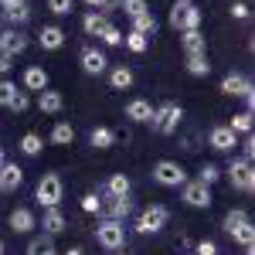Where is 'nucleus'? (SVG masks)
Wrapping results in <instances>:
<instances>
[{
    "mask_svg": "<svg viewBox=\"0 0 255 255\" xmlns=\"http://www.w3.org/2000/svg\"><path fill=\"white\" fill-rule=\"evenodd\" d=\"M170 27L174 31H201V10L194 0H177L170 7Z\"/></svg>",
    "mask_w": 255,
    "mask_h": 255,
    "instance_id": "obj_1",
    "label": "nucleus"
},
{
    "mask_svg": "<svg viewBox=\"0 0 255 255\" xmlns=\"http://www.w3.org/2000/svg\"><path fill=\"white\" fill-rule=\"evenodd\" d=\"M180 119H184V109L177 106V102H163L153 109V129H157L160 136H174L177 129H180Z\"/></svg>",
    "mask_w": 255,
    "mask_h": 255,
    "instance_id": "obj_2",
    "label": "nucleus"
},
{
    "mask_svg": "<svg viewBox=\"0 0 255 255\" xmlns=\"http://www.w3.org/2000/svg\"><path fill=\"white\" fill-rule=\"evenodd\" d=\"M96 242L102 249H109V252H119L123 242H126V225L123 221H113V218H102L99 228H96Z\"/></svg>",
    "mask_w": 255,
    "mask_h": 255,
    "instance_id": "obj_3",
    "label": "nucleus"
},
{
    "mask_svg": "<svg viewBox=\"0 0 255 255\" xmlns=\"http://www.w3.org/2000/svg\"><path fill=\"white\" fill-rule=\"evenodd\" d=\"M167 218H170V211H167L163 204H150V208H143V211H139L136 232H139V235H157V232H163Z\"/></svg>",
    "mask_w": 255,
    "mask_h": 255,
    "instance_id": "obj_4",
    "label": "nucleus"
},
{
    "mask_svg": "<svg viewBox=\"0 0 255 255\" xmlns=\"http://www.w3.org/2000/svg\"><path fill=\"white\" fill-rule=\"evenodd\" d=\"M153 180L160 187H184L187 184V170L177 160H160V163H153Z\"/></svg>",
    "mask_w": 255,
    "mask_h": 255,
    "instance_id": "obj_5",
    "label": "nucleus"
},
{
    "mask_svg": "<svg viewBox=\"0 0 255 255\" xmlns=\"http://www.w3.org/2000/svg\"><path fill=\"white\" fill-rule=\"evenodd\" d=\"M61 194H65V187H61V177L58 174H44L38 180L34 197H38L41 208H58V204H61Z\"/></svg>",
    "mask_w": 255,
    "mask_h": 255,
    "instance_id": "obj_6",
    "label": "nucleus"
},
{
    "mask_svg": "<svg viewBox=\"0 0 255 255\" xmlns=\"http://www.w3.org/2000/svg\"><path fill=\"white\" fill-rule=\"evenodd\" d=\"M228 180H232V187H235V191L252 194V191H255L252 163H245V160H232V163H228Z\"/></svg>",
    "mask_w": 255,
    "mask_h": 255,
    "instance_id": "obj_7",
    "label": "nucleus"
},
{
    "mask_svg": "<svg viewBox=\"0 0 255 255\" xmlns=\"http://www.w3.org/2000/svg\"><path fill=\"white\" fill-rule=\"evenodd\" d=\"M27 51V34L24 31H14V27H7L3 34H0V55H7V58H17Z\"/></svg>",
    "mask_w": 255,
    "mask_h": 255,
    "instance_id": "obj_8",
    "label": "nucleus"
},
{
    "mask_svg": "<svg viewBox=\"0 0 255 255\" xmlns=\"http://www.w3.org/2000/svg\"><path fill=\"white\" fill-rule=\"evenodd\" d=\"M184 201L191 208H211V187L201 184V180H187L184 184Z\"/></svg>",
    "mask_w": 255,
    "mask_h": 255,
    "instance_id": "obj_9",
    "label": "nucleus"
},
{
    "mask_svg": "<svg viewBox=\"0 0 255 255\" xmlns=\"http://www.w3.org/2000/svg\"><path fill=\"white\" fill-rule=\"evenodd\" d=\"M102 215L113 218V221H126V218L133 215V201H129V194L126 197H106V201H102Z\"/></svg>",
    "mask_w": 255,
    "mask_h": 255,
    "instance_id": "obj_10",
    "label": "nucleus"
},
{
    "mask_svg": "<svg viewBox=\"0 0 255 255\" xmlns=\"http://www.w3.org/2000/svg\"><path fill=\"white\" fill-rule=\"evenodd\" d=\"M82 68L89 72V75H102L106 68H109V61H106V55L99 51V48H82Z\"/></svg>",
    "mask_w": 255,
    "mask_h": 255,
    "instance_id": "obj_11",
    "label": "nucleus"
},
{
    "mask_svg": "<svg viewBox=\"0 0 255 255\" xmlns=\"http://www.w3.org/2000/svg\"><path fill=\"white\" fill-rule=\"evenodd\" d=\"M38 109H41V113H48V116H58L61 109H65V96L55 92V89L48 85L44 92H38Z\"/></svg>",
    "mask_w": 255,
    "mask_h": 255,
    "instance_id": "obj_12",
    "label": "nucleus"
},
{
    "mask_svg": "<svg viewBox=\"0 0 255 255\" xmlns=\"http://www.w3.org/2000/svg\"><path fill=\"white\" fill-rule=\"evenodd\" d=\"M208 143H211L215 150H221V153H228V150H235V146H238V136L228 129V126H215V129L208 133Z\"/></svg>",
    "mask_w": 255,
    "mask_h": 255,
    "instance_id": "obj_13",
    "label": "nucleus"
},
{
    "mask_svg": "<svg viewBox=\"0 0 255 255\" xmlns=\"http://www.w3.org/2000/svg\"><path fill=\"white\" fill-rule=\"evenodd\" d=\"M38 44L44 48V51H58L61 44H65V31H61L58 24H48V27H41Z\"/></svg>",
    "mask_w": 255,
    "mask_h": 255,
    "instance_id": "obj_14",
    "label": "nucleus"
},
{
    "mask_svg": "<svg viewBox=\"0 0 255 255\" xmlns=\"http://www.w3.org/2000/svg\"><path fill=\"white\" fill-rule=\"evenodd\" d=\"M20 184H24V170L17 163H3L0 167V191H17Z\"/></svg>",
    "mask_w": 255,
    "mask_h": 255,
    "instance_id": "obj_15",
    "label": "nucleus"
},
{
    "mask_svg": "<svg viewBox=\"0 0 255 255\" xmlns=\"http://www.w3.org/2000/svg\"><path fill=\"white\" fill-rule=\"evenodd\" d=\"M126 119H133V123H150V119H153V106H150L146 99H129V102H126Z\"/></svg>",
    "mask_w": 255,
    "mask_h": 255,
    "instance_id": "obj_16",
    "label": "nucleus"
},
{
    "mask_svg": "<svg viewBox=\"0 0 255 255\" xmlns=\"http://www.w3.org/2000/svg\"><path fill=\"white\" fill-rule=\"evenodd\" d=\"M48 82L51 79H48V72H44L41 65H31V68L24 72V89H27V92H44Z\"/></svg>",
    "mask_w": 255,
    "mask_h": 255,
    "instance_id": "obj_17",
    "label": "nucleus"
},
{
    "mask_svg": "<svg viewBox=\"0 0 255 255\" xmlns=\"http://www.w3.org/2000/svg\"><path fill=\"white\" fill-rule=\"evenodd\" d=\"M221 92H225V96H245V92H252V82L245 79V75H235V72H232V75L221 79Z\"/></svg>",
    "mask_w": 255,
    "mask_h": 255,
    "instance_id": "obj_18",
    "label": "nucleus"
},
{
    "mask_svg": "<svg viewBox=\"0 0 255 255\" xmlns=\"http://www.w3.org/2000/svg\"><path fill=\"white\" fill-rule=\"evenodd\" d=\"M180 41H184L187 55H208V41H204L201 31H180Z\"/></svg>",
    "mask_w": 255,
    "mask_h": 255,
    "instance_id": "obj_19",
    "label": "nucleus"
},
{
    "mask_svg": "<svg viewBox=\"0 0 255 255\" xmlns=\"http://www.w3.org/2000/svg\"><path fill=\"white\" fill-rule=\"evenodd\" d=\"M51 143H55V146H72V143H75V126L65 123V119H58V123L51 126Z\"/></svg>",
    "mask_w": 255,
    "mask_h": 255,
    "instance_id": "obj_20",
    "label": "nucleus"
},
{
    "mask_svg": "<svg viewBox=\"0 0 255 255\" xmlns=\"http://www.w3.org/2000/svg\"><path fill=\"white\" fill-rule=\"evenodd\" d=\"M34 225H38V221H34V215H31L27 208H14V211H10V228H14V232L27 235Z\"/></svg>",
    "mask_w": 255,
    "mask_h": 255,
    "instance_id": "obj_21",
    "label": "nucleus"
},
{
    "mask_svg": "<svg viewBox=\"0 0 255 255\" xmlns=\"http://www.w3.org/2000/svg\"><path fill=\"white\" fill-rule=\"evenodd\" d=\"M109 85H113L116 92H126V89L133 85V68H126V65H116V68H109Z\"/></svg>",
    "mask_w": 255,
    "mask_h": 255,
    "instance_id": "obj_22",
    "label": "nucleus"
},
{
    "mask_svg": "<svg viewBox=\"0 0 255 255\" xmlns=\"http://www.w3.org/2000/svg\"><path fill=\"white\" fill-rule=\"evenodd\" d=\"M102 194H106V197H126V194H129V177H126V174H113L109 180H106Z\"/></svg>",
    "mask_w": 255,
    "mask_h": 255,
    "instance_id": "obj_23",
    "label": "nucleus"
},
{
    "mask_svg": "<svg viewBox=\"0 0 255 255\" xmlns=\"http://www.w3.org/2000/svg\"><path fill=\"white\" fill-rule=\"evenodd\" d=\"M41 228H44V235H58V232H65V215H61L58 208H44Z\"/></svg>",
    "mask_w": 255,
    "mask_h": 255,
    "instance_id": "obj_24",
    "label": "nucleus"
},
{
    "mask_svg": "<svg viewBox=\"0 0 255 255\" xmlns=\"http://www.w3.org/2000/svg\"><path fill=\"white\" fill-rule=\"evenodd\" d=\"M106 24H109V20H106V14H102V10H85V17H82L85 34H92V38H99V31H102Z\"/></svg>",
    "mask_w": 255,
    "mask_h": 255,
    "instance_id": "obj_25",
    "label": "nucleus"
},
{
    "mask_svg": "<svg viewBox=\"0 0 255 255\" xmlns=\"http://www.w3.org/2000/svg\"><path fill=\"white\" fill-rule=\"evenodd\" d=\"M157 17H153V14H150V10H146V14H139V17H133V31H136V34H143V38H153V34H157Z\"/></svg>",
    "mask_w": 255,
    "mask_h": 255,
    "instance_id": "obj_26",
    "label": "nucleus"
},
{
    "mask_svg": "<svg viewBox=\"0 0 255 255\" xmlns=\"http://www.w3.org/2000/svg\"><path fill=\"white\" fill-rule=\"evenodd\" d=\"M3 17H7V24L17 31L20 24H27V20H31V7H27V3H17V7H10V10H3Z\"/></svg>",
    "mask_w": 255,
    "mask_h": 255,
    "instance_id": "obj_27",
    "label": "nucleus"
},
{
    "mask_svg": "<svg viewBox=\"0 0 255 255\" xmlns=\"http://www.w3.org/2000/svg\"><path fill=\"white\" fill-rule=\"evenodd\" d=\"M89 139H92V146H96V150H109V146L116 143V133H113L109 126H96Z\"/></svg>",
    "mask_w": 255,
    "mask_h": 255,
    "instance_id": "obj_28",
    "label": "nucleus"
},
{
    "mask_svg": "<svg viewBox=\"0 0 255 255\" xmlns=\"http://www.w3.org/2000/svg\"><path fill=\"white\" fill-rule=\"evenodd\" d=\"M27 255H58V249L51 245V235H41L27 242Z\"/></svg>",
    "mask_w": 255,
    "mask_h": 255,
    "instance_id": "obj_29",
    "label": "nucleus"
},
{
    "mask_svg": "<svg viewBox=\"0 0 255 255\" xmlns=\"http://www.w3.org/2000/svg\"><path fill=\"white\" fill-rule=\"evenodd\" d=\"M41 150H44V139H41L38 133H24V136H20V153H24V157H38Z\"/></svg>",
    "mask_w": 255,
    "mask_h": 255,
    "instance_id": "obj_30",
    "label": "nucleus"
},
{
    "mask_svg": "<svg viewBox=\"0 0 255 255\" xmlns=\"http://www.w3.org/2000/svg\"><path fill=\"white\" fill-rule=\"evenodd\" d=\"M187 72H191V75H197V79H201V75H208V72H211L208 55H187Z\"/></svg>",
    "mask_w": 255,
    "mask_h": 255,
    "instance_id": "obj_31",
    "label": "nucleus"
},
{
    "mask_svg": "<svg viewBox=\"0 0 255 255\" xmlns=\"http://www.w3.org/2000/svg\"><path fill=\"white\" fill-rule=\"evenodd\" d=\"M242 225H252L249 211H228V215H225V232H228V235H232V232H238Z\"/></svg>",
    "mask_w": 255,
    "mask_h": 255,
    "instance_id": "obj_32",
    "label": "nucleus"
},
{
    "mask_svg": "<svg viewBox=\"0 0 255 255\" xmlns=\"http://www.w3.org/2000/svg\"><path fill=\"white\" fill-rule=\"evenodd\" d=\"M228 129H232V133H245V136H249V133H252V113H238V116H232V123H228Z\"/></svg>",
    "mask_w": 255,
    "mask_h": 255,
    "instance_id": "obj_33",
    "label": "nucleus"
},
{
    "mask_svg": "<svg viewBox=\"0 0 255 255\" xmlns=\"http://www.w3.org/2000/svg\"><path fill=\"white\" fill-rule=\"evenodd\" d=\"M119 10L133 20V17H139V14H146L150 7H146V0H119Z\"/></svg>",
    "mask_w": 255,
    "mask_h": 255,
    "instance_id": "obj_34",
    "label": "nucleus"
},
{
    "mask_svg": "<svg viewBox=\"0 0 255 255\" xmlns=\"http://www.w3.org/2000/svg\"><path fill=\"white\" fill-rule=\"evenodd\" d=\"M123 44H126L133 55H143L146 44H150V38H143V34H136V31H129V34H123Z\"/></svg>",
    "mask_w": 255,
    "mask_h": 255,
    "instance_id": "obj_35",
    "label": "nucleus"
},
{
    "mask_svg": "<svg viewBox=\"0 0 255 255\" xmlns=\"http://www.w3.org/2000/svg\"><path fill=\"white\" fill-rule=\"evenodd\" d=\"M99 38H102V44H109V48H119V44H123V31L113 27V24H106V27L99 31Z\"/></svg>",
    "mask_w": 255,
    "mask_h": 255,
    "instance_id": "obj_36",
    "label": "nucleus"
},
{
    "mask_svg": "<svg viewBox=\"0 0 255 255\" xmlns=\"http://www.w3.org/2000/svg\"><path fill=\"white\" fill-rule=\"evenodd\" d=\"M17 92H20V89L10 79H0V106H7V109H10V102H14Z\"/></svg>",
    "mask_w": 255,
    "mask_h": 255,
    "instance_id": "obj_37",
    "label": "nucleus"
},
{
    "mask_svg": "<svg viewBox=\"0 0 255 255\" xmlns=\"http://www.w3.org/2000/svg\"><path fill=\"white\" fill-rule=\"evenodd\" d=\"M232 238H235V242H242L245 249H252V242H255V228H252V225H242L238 232H232Z\"/></svg>",
    "mask_w": 255,
    "mask_h": 255,
    "instance_id": "obj_38",
    "label": "nucleus"
},
{
    "mask_svg": "<svg viewBox=\"0 0 255 255\" xmlns=\"http://www.w3.org/2000/svg\"><path fill=\"white\" fill-rule=\"evenodd\" d=\"M218 177H221V170H218L215 163H204V167H201V174H197V180H201V184H208V187H211V184H215Z\"/></svg>",
    "mask_w": 255,
    "mask_h": 255,
    "instance_id": "obj_39",
    "label": "nucleus"
},
{
    "mask_svg": "<svg viewBox=\"0 0 255 255\" xmlns=\"http://www.w3.org/2000/svg\"><path fill=\"white\" fill-rule=\"evenodd\" d=\"M82 211L99 215V211H102V201H99V194H85V197H82Z\"/></svg>",
    "mask_w": 255,
    "mask_h": 255,
    "instance_id": "obj_40",
    "label": "nucleus"
},
{
    "mask_svg": "<svg viewBox=\"0 0 255 255\" xmlns=\"http://www.w3.org/2000/svg\"><path fill=\"white\" fill-rule=\"evenodd\" d=\"M48 10H51V14H72V0H48Z\"/></svg>",
    "mask_w": 255,
    "mask_h": 255,
    "instance_id": "obj_41",
    "label": "nucleus"
},
{
    "mask_svg": "<svg viewBox=\"0 0 255 255\" xmlns=\"http://www.w3.org/2000/svg\"><path fill=\"white\" fill-rule=\"evenodd\" d=\"M10 109H14V113H27V109H31L27 92H17V96H14V102H10Z\"/></svg>",
    "mask_w": 255,
    "mask_h": 255,
    "instance_id": "obj_42",
    "label": "nucleus"
},
{
    "mask_svg": "<svg viewBox=\"0 0 255 255\" xmlns=\"http://www.w3.org/2000/svg\"><path fill=\"white\" fill-rule=\"evenodd\" d=\"M194 255H218V245L211 242V238H204V242L194 245Z\"/></svg>",
    "mask_w": 255,
    "mask_h": 255,
    "instance_id": "obj_43",
    "label": "nucleus"
},
{
    "mask_svg": "<svg viewBox=\"0 0 255 255\" xmlns=\"http://www.w3.org/2000/svg\"><path fill=\"white\" fill-rule=\"evenodd\" d=\"M252 157H255V139H252V133H249L245 143H242V160H245V163H252Z\"/></svg>",
    "mask_w": 255,
    "mask_h": 255,
    "instance_id": "obj_44",
    "label": "nucleus"
},
{
    "mask_svg": "<svg viewBox=\"0 0 255 255\" xmlns=\"http://www.w3.org/2000/svg\"><path fill=\"white\" fill-rule=\"evenodd\" d=\"M232 17L245 20V17H249V3H242V0H238V3H232Z\"/></svg>",
    "mask_w": 255,
    "mask_h": 255,
    "instance_id": "obj_45",
    "label": "nucleus"
},
{
    "mask_svg": "<svg viewBox=\"0 0 255 255\" xmlns=\"http://www.w3.org/2000/svg\"><path fill=\"white\" fill-rule=\"evenodd\" d=\"M10 68H14V58H7V55H0V79H3V75H7Z\"/></svg>",
    "mask_w": 255,
    "mask_h": 255,
    "instance_id": "obj_46",
    "label": "nucleus"
},
{
    "mask_svg": "<svg viewBox=\"0 0 255 255\" xmlns=\"http://www.w3.org/2000/svg\"><path fill=\"white\" fill-rule=\"evenodd\" d=\"M109 10H119V0H106L102 3V14H109Z\"/></svg>",
    "mask_w": 255,
    "mask_h": 255,
    "instance_id": "obj_47",
    "label": "nucleus"
},
{
    "mask_svg": "<svg viewBox=\"0 0 255 255\" xmlns=\"http://www.w3.org/2000/svg\"><path fill=\"white\" fill-rule=\"evenodd\" d=\"M17 3H24V0H0V10H10V7H17Z\"/></svg>",
    "mask_w": 255,
    "mask_h": 255,
    "instance_id": "obj_48",
    "label": "nucleus"
},
{
    "mask_svg": "<svg viewBox=\"0 0 255 255\" xmlns=\"http://www.w3.org/2000/svg\"><path fill=\"white\" fill-rule=\"evenodd\" d=\"M85 3H89L92 10H102V3H106V0H85Z\"/></svg>",
    "mask_w": 255,
    "mask_h": 255,
    "instance_id": "obj_49",
    "label": "nucleus"
},
{
    "mask_svg": "<svg viewBox=\"0 0 255 255\" xmlns=\"http://www.w3.org/2000/svg\"><path fill=\"white\" fill-rule=\"evenodd\" d=\"M61 255H82V249H79V245H72L68 252H61Z\"/></svg>",
    "mask_w": 255,
    "mask_h": 255,
    "instance_id": "obj_50",
    "label": "nucleus"
},
{
    "mask_svg": "<svg viewBox=\"0 0 255 255\" xmlns=\"http://www.w3.org/2000/svg\"><path fill=\"white\" fill-rule=\"evenodd\" d=\"M7 163V153H3V143H0V167Z\"/></svg>",
    "mask_w": 255,
    "mask_h": 255,
    "instance_id": "obj_51",
    "label": "nucleus"
},
{
    "mask_svg": "<svg viewBox=\"0 0 255 255\" xmlns=\"http://www.w3.org/2000/svg\"><path fill=\"white\" fill-rule=\"evenodd\" d=\"M0 255H3V242H0Z\"/></svg>",
    "mask_w": 255,
    "mask_h": 255,
    "instance_id": "obj_52",
    "label": "nucleus"
}]
</instances>
